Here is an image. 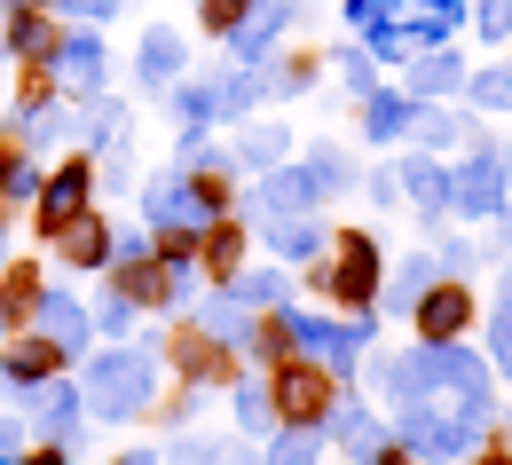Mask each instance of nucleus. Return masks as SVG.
<instances>
[{
  "instance_id": "nucleus-1",
  "label": "nucleus",
  "mask_w": 512,
  "mask_h": 465,
  "mask_svg": "<svg viewBox=\"0 0 512 465\" xmlns=\"http://www.w3.org/2000/svg\"><path fill=\"white\" fill-rule=\"evenodd\" d=\"M410 363H418V395H449V410H457L465 426L489 418V371H481V355H465L457 339H434V347L410 355Z\"/></svg>"
},
{
  "instance_id": "nucleus-2",
  "label": "nucleus",
  "mask_w": 512,
  "mask_h": 465,
  "mask_svg": "<svg viewBox=\"0 0 512 465\" xmlns=\"http://www.w3.org/2000/svg\"><path fill=\"white\" fill-rule=\"evenodd\" d=\"M150 395H158V363H150L142 347H119V355L87 363V402H95V418H134V410H150Z\"/></svg>"
},
{
  "instance_id": "nucleus-3",
  "label": "nucleus",
  "mask_w": 512,
  "mask_h": 465,
  "mask_svg": "<svg viewBox=\"0 0 512 465\" xmlns=\"http://www.w3.org/2000/svg\"><path fill=\"white\" fill-rule=\"evenodd\" d=\"M276 418L284 426H316L323 410H331V379H323L316 363H276Z\"/></svg>"
},
{
  "instance_id": "nucleus-4",
  "label": "nucleus",
  "mask_w": 512,
  "mask_h": 465,
  "mask_svg": "<svg viewBox=\"0 0 512 465\" xmlns=\"http://www.w3.org/2000/svg\"><path fill=\"white\" fill-rule=\"evenodd\" d=\"M323 292L347 300V308H363L379 292V237H339V261L323 268Z\"/></svg>"
},
{
  "instance_id": "nucleus-5",
  "label": "nucleus",
  "mask_w": 512,
  "mask_h": 465,
  "mask_svg": "<svg viewBox=\"0 0 512 465\" xmlns=\"http://www.w3.org/2000/svg\"><path fill=\"white\" fill-rule=\"evenodd\" d=\"M473 434H481V426L442 418V410H410V418H402V450H410V458H457V450H473Z\"/></svg>"
},
{
  "instance_id": "nucleus-6",
  "label": "nucleus",
  "mask_w": 512,
  "mask_h": 465,
  "mask_svg": "<svg viewBox=\"0 0 512 465\" xmlns=\"http://www.w3.org/2000/svg\"><path fill=\"white\" fill-rule=\"evenodd\" d=\"M213 198L221 190H205V182H150V221L158 229H213Z\"/></svg>"
},
{
  "instance_id": "nucleus-7",
  "label": "nucleus",
  "mask_w": 512,
  "mask_h": 465,
  "mask_svg": "<svg viewBox=\"0 0 512 465\" xmlns=\"http://www.w3.org/2000/svg\"><path fill=\"white\" fill-rule=\"evenodd\" d=\"M449 205L457 213H505V166L497 158H465L449 174Z\"/></svg>"
},
{
  "instance_id": "nucleus-8",
  "label": "nucleus",
  "mask_w": 512,
  "mask_h": 465,
  "mask_svg": "<svg viewBox=\"0 0 512 465\" xmlns=\"http://www.w3.org/2000/svg\"><path fill=\"white\" fill-rule=\"evenodd\" d=\"M103 71H111V56H103L95 32H64V40H56V79H64L71 95H95Z\"/></svg>"
},
{
  "instance_id": "nucleus-9",
  "label": "nucleus",
  "mask_w": 512,
  "mask_h": 465,
  "mask_svg": "<svg viewBox=\"0 0 512 465\" xmlns=\"http://www.w3.org/2000/svg\"><path fill=\"white\" fill-rule=\"evenodd\" d=\"M71 213H87V166H79V158H71L64 174H48V182H40V229H48V237L64 229Z\"/></svg>"
},
{
  "instance_id": "nucleus-10",
  "label": "nucleus",
  "mask_w": 512,
  "mask_h": 465,
  "mask_svg": "<svg viewBox=\"0 0 512 465\" xmlns=\"http://www.w3.org/2000/svg\"><path fill=\"white\" fill-rule=\"evenodd\" d=\"M56 245H64L71 268H103L111 261V221H95V213H71L64 229H56Z\"/></svg>"
},
{
  "instance_id": "nucleus-11",
  "label": "nucleus",
  "mask_w": 512,
  "mask_h": 465,
  "mask_svg": "<svg viewBox=\"0 0 512 465\" xmlns=\"http://www.w3.org/2000/svg\"><path fill=\"white\" fill-rule=\"evenodd\" d=\"M465 316H473V300H465L457 284H426V300H418V332L426 339H457Z\"/></svg>"
},
{
  "instance_id": "nucleus-12",
  "label": "nucleus",
  "mask_w": 512,
  "mask_h": 465,
  "mask_svg": "<svg viewBox=\"0 0 512 465\" xmlns=\"http://www.w3.org/2000/svg\"><path fill=\"white\" fill-rule=\"evenodd\" d=\"M56 363H64V347H56L48 332H40V339H16V347L0 355V371H8V387H40V379H48Z\"/></svg>"
},
{
  "instance_id": "nucleus-13",
  "label": "nucleus",
  "mask_w": 512,
  "mask_h": 465,
  "mask_svg": "<svg viewBox=\"0 0 512 465\" xmlns=\"http://www.w3.org/2000/svg\"><path fill=\"white\" fill-rule=\"evenodd\" d=\"M40 332L56 339L64 355H79V347H87V332H95V324H87V308H71L64 292H56V300H40Z\"/></svg>"
},
{
  "instance_id": "nucleus-14",
  "label": "nucleus",
  "mask_w": 512,
  "mask_h": 465,
  "mask_svg": "<svg viewBox=\"0 0 512 465\" xmlns=\"http://www.w3.org/2000/svg\"><path fill=\"white\" fill-rule=\"evenodd\" d=\"M316 190H323V174H316V166H292V174L260 182V205H268V213H300V205L316 198Z\"/></svg>"
},
{
  "instance_id": "nucleus-15",
  "label": "nucleus",
  "mask_w": 512,
  "mask_h": 465,
  "mask_svg": "<svg viewBox=\"0 0 512 465\" xmlns=\"http://www.w3.org/2000/svg\"><path fill=\"white\" fill-rule=\"evenodd\" d=\"M331 426H339V442H347L355 458H379V450H386V426L371 418V410H355V402H339V410H331Z\"/></svg>"
},
{
  "instance_id": "nucleus-16",
  "label": "nucleus",
  "mask_w": 512,
  "mask_h": 465,
  "mask_svg": "<svg viewBox=\"0 0 512 465\" xmlns=\"http://www.w3.org/2000/svg\"><path fill=\"white\" fill-rule=\"evenodd\" d=\"M174 371H182V379H213V371H221L213 332H182V339H174Z\"/></svg>"
},
{
  "instance_id": "nucleus-17",
  "label": "nucleus",
  "mask_w": 512,
  "mask_h": 465,
  "mask_svg": "<svg viewBox=\"0 0 512 465\" xmlns=\"http://www.w3.org/2000/svg\"><path fill=\"white\" fill-rule=\"evenodd\" d=\"M205 332L213 339H253V308L237 292H221V300H205Z\"/></svg>"
},
{
  "instance_id": "nucleus-18",
  "label": "nucleus",
  "mask_w": 512,
  "mask_h": 465,
  "mask_svg": "<svg viewBox=\"0 0 512 465\" xmlns=\"http://www.w3.org/2000/svg\"><path fill=\"white\" fill-rule=\"evenodd\" d=\"M174 71H182V40H174V32H150V40H142V79L166 87Z\"/></svg>"
},
{
  "instance_id": "nucleus-19",
  "label": "nucleus",
  "mask_w": 512,
  "mask_h": 465,
  "mask_svg": "<svg viewBox=\"0 0 512 465\" xmlns=\"http://www.w3.org/2000/svg\"><path fill=\"white\" fill-rule=\"evenodd\" d=\"M402 24H418V32H426V48H434L449 24H457V0H402Z\"/></svg>"
},
{
  "instance_id": "nucleus-20",
  "label": "nucleus",
  "mask_w": 512,
  "mask_h": 465,
  "mask_svg": "<svg viewBox=\"0 0 512 465\" xmlns=\"http://www.w3.org/2000/svg\"><path fill=\"white\" fill-rule=\"evenodd\" d=\"M402 174H410L402 190H410V198H418V205H449V174H442V166H434V158H410Z\"/></svg>"
},
{
  "instance_id": "nucleus-21",
  "label": "nucleus",
  "mask_w": 512,
  "mask_h": 465,
  "mask_svg": "<svg viewBox=\"0 0 512 465\" xmlns=\"http://www.w3.org/2000/svg\"><path fill=\"white\" fill-rule=\"evenodd\" d=\"M8 40H16V56H56V24L48 16H16Z\"/></svg>"
},
{
  "instance_id": "nucleus-22",
  "label": "nucleus",
  "mask_w": 512,
  "mask_h": 465,
  "mask_svg": "<svg viewBox=\"0 0 512 465\" xmlns=\"http://www.w3.org/2000/svg\"><path fill=\"white\" fill-rule=\"evenodd\" d=\"M316 450H323V434L316 426H292L276 450H268V465H316Z\"/></svg>"
},
{
  "instance_id": "nucleus-23",
  "label": "nucleus",
  "mask_w": 512,
  "mask_h": 465,
  "mask_svg": "<svg viewBox=\"0 0 512 465\" xmlns=\"http://www.w3.org/2000/svg\"><path fill=\"white\" fill-rule=\"evenodd\" d=\"M363 127L379 134V142H386V134H402V127H410V103H402V95H371V111H363Z\"/></svg>"
},
{
  "instance_id": "nucleus-24",
  "label": "nucleus",
  "mask_w": 512,
  "mask_h": 465,
  "mask_svg": "<svg viewBox=\"0 0 512 465\" xmlns=\"http://www.w3.org/2000/svg\"><path fill=\"white\" fill-rule=\"evenodd\" d=\"M40 190V174H32V158H16V150H0V198H32Z\"/></svg>"
},
{
  "instance_id": "nucleus-25",
  "label": "nucleus",
  "mask_w": 512,
  "mask_h": 465,
  "mask_svg": "<svg viewBox=\"0 0 512 465\" xmlns=\"http://www.w3.org/2000/svg\"><path fill=\"white\" fill-rule=\"evenodd\" d=\"M316 245H323V229H316V221H284V229H276V253H284V261H308Z\"/></svg>"
},
{
  "instance_id": "nucleus-26",
  "label": "nucleus",
  "mask_w": 512,
  "mask_h": 465,
  "mask_svg": "<svg viewBox=\"0 0 512 465\" xmlns=\"http://www.w3.org/2000/svg\"><path fill=\"white\" fill-rule=\"evenodd\" d=\"M426 284H434V261H410L402 276H394V300H386V308H418V300H426Z\"/></svg>"
},
{
  "instance_id": "nucleus-27",
  "label": "nucleus",
  "mask_w": 512,
  "mask_h": 465,
  "mask_svg": "<svg viewBox=\"0 0 512 465\" xmlns=\"http://www.w3.org/2000/svg\"><path fill=\"white\" fill-rule=\"evenodd\" d=\"M24 308H40V276H32V268H8V300H0V316H24Z\"/></svg>"
},
{
  "instance_id": "nucleus-28",
  "label": "nucleus",
  "mask_w": 512,
  "mask_h": 465,
  "mask_svg": "<svg viewBox=\"0 0 512 465\" xmlns=\"http://www.w3.org/2000/svg\"><path fill=\"white\" fill-rule=\"evenodd\" d=\"M237 418H245V426H268V418H276V395H268V387H237Z\"/></svg>"
},
{
  "instance_id": "nucleus-29",
  "label": "nucleus",
  "mask_w": 512,
  "mask_h": 465,
  "mask_svg": "<svg viewBox=\"0 0 512 465\" xmlns=\"http://www.w3.org/2000/svg\"><path fill=\"white\" fill-rule=\"evenodd\" d=\"M473 103H481V111H505L512 103V71H481V79H473Z\"/></svg>"
},
{
  "instance_id": "nucleus-30",
  "label": "nucleus",
  "mask_w": 512,
  "mask_h": 465,
  "mask_svg": "<svg viewBox=\"0 0 512 465\" xmlns=\"http://www.w3.org/2000/svg\"><path fill=\"white\" fill-rule=\"evenodd\" d=\"M111 261L142 268V261H150V237H142V229H111Z\"/></svg>"
},
{
  "instance_id": "nucleus-31",
  "label": "nucleus",
  "mask_w": 512,
  "mask_h": 465,
  "mask_svg": "<svg viewBox=\"0 0 512 465\" xmlns=\"http://www.w3.org/2000/svg\"><path fill=\"white\" fill-rule=\"evenodd\" d=\"M442 87H457V56H426L418 64V95H442Z\"/></svg>"
},
{
  "instance_id": "nucleus-32",
  "label": "nucleus",
  "mask_w": 512,
  "mask_h": 465,
  "mask_svg": "<svg viewBox=\"0 0 512 465\" xmlns=\"http://www.w3.org/2000/svg\"><path fill=\"white\" fill-rule=\"evenodd\" d=\"M205 268H237V229H205Z\"/></svg>"
},
{
  "instance_id": "nucleus-33",
  "label": "nucleus",
  "mask_w": 512,
  "mask_h": 465,
  "mask_svg": "<svg viewBox=\"0 0 512 465\" xmlns=\"http://www.w3.org/2000/svg\"><path fill=\"white\" fill-rule=\"evenodd\" d=\"M237 300H245V308H276V300H284V276H276V268H260V276L237 292Z\"/></svg>"
},
{
  "instance_id": "nucleus-34",
  "label": "nucleus",
  "mask_w": 512,
  "mask_h": 465,
  "mask_svg": "<svg viewBox=\"0 0 512 465\" xmlns=\"http://www.w3.org/2000/svg\"><path fill=\"white\" fill-rule=\"evenodd\" d=\"M158 261H174V268L197 261V237H190V229H158Z\"/></svg>"
},
{
  "instance_id": "nucleus-35",
  "label": "nucleus",
  "mask_w": 512,
  "mask_h": 465,
  "mask_svg": "<svg viewBox=\"0 0 512 465\" xmlns=\"http://www.w3.org/2000/svg\"><path fill=\"white\" fill-rule=\"evenodd\" d=\"M268 158H284V134L276 127H260L253 142H245V166H268Z\"/></svg>"
},
{
  "instance_id": "nucleus-36",
  "label": "nucleus",
  "mask_w": 512,
  "mask_h": 465,
  "mask_svg": "<svg viewBox=\"0 0 512 465\" xmlns=\"http://www.w3.org/2000/svg\"><path fill=\"white\" fill-rule=\"evenodd\" d=\"M457 119H418V142H426V150H449V142H457Z\"/></svg>"
},
{
  "instance_id": "nucleus-37",
  "label": "nucleus",
  "mask_w": 512,
  "mask_h": 465,
  "mask_svg": "<svg viewBox=\"0 0 512 465\" xmlns=\"http://www.w3.org/2000/svg\"><path fill=\"white\" fill-rule=\"evenodd\" d=\"M95 324H103V332H127V324H134V300H127V292H111V300H103V316H95Z\"/></svg>"
},
{
  "instance_id": "nucleus-38",
  "label": "nucleus",
  "mask_w": 512,
  "mask_h": 465,
  "mask_svg": "<svg viewBox=\"0 0 512 465\" xmlns=\"http://www.w3.org/2000/svg\"><path fill=\"white\" fill-rule=\"evenodd\" d=\"M237 16H245V0H205V24H213V32H229Z\"/></svg>"
},
{
  "instance_id": "nucleus-39",
  "label": "nucleus",
  "mask_w": 512,
  "mask_h": 465,
  "mask_svg": "<svg viewBox=\"0 0 512 465\" xmlns=\"http://www.w3.org/2000/svg\"><path fill=\"white\" fill-rule=\"evenodd\" d=\"M505 24H512V0H481V32H497V40H505Z\"/></svg>"
},
{
  "instance_id": "nucleus-40",
  "label": "nucleus",
  "mask_w": 512,
  "mask_h": 465,
  "mask_svg": "<svg viewBox=\"0 0 512 465\" xmlns=\"http://www.w3.org/2000/svg\"><path fill=\"white\" fill-rule=\"evenodd\" d=\"M24 450V434H16V418H0V458H16Z\"/></svg>"
},
{
  "instance_id": "nucleus-41",
  "label": "nucleus",
  "mask_w": 512,
  "mask_h": 465,
  "mask_svg": "<svg viewBox=\"0 0 512 465\" xmlns=\"http://www.w3.org/2000/svg\"><path fill=\"white\" fill-rule=\"evenodd\" d=\"M512 339V276H505V308H497V347Z\"/></svg>"
},
{
  "instance_id": "nucleus-42",
  "label": "nucleus",
  "mask_w": 512,
  "mask_h": 465,
  "mask_svg": "<svg viewBox=\"0 0 512 465\" xmlns=\"http://www.w3.org/2000/svg\"><path fill=\"white\" fill-rule=\"evenodd\" d=\"M71 8H79V16H111L119 0H71Z\"/></svg>"
},
{
  "instance_id": "nucleus-43",
  "label": "nucleus",
  "mask_w": 512,
  "mask_h": 465,
  "mask_svg": "<svg viewBox=\"0 0 512 465\" xmlns=\"http://www.w3.org/2000/svg\"><path fill=\"white\" fill-rule=\"evenodd\" d=\"M16 465H64V450H32V458H16Z\"/></svg>"
},
{
  "instance_id": "nucleus-44",
  "label": "nucleus",
  "mask_w": 512,
  "mask_h": 465,
  "mask_svg": "<svg viewBox=\"0 0 512 465\" xmlns=\"http://www.w3.org/2000/svg\"><path fill=\"white\" fill-rule=\"evenodd\" d=\"M213 465H260V458H245V450H213Z\"/></svg>"
},
{
  "instance_id": "nucleus-45",
  "label": "nucleus",
  "mask_w": 512,
  "mask_h": 465,
  "mask_svg": "<svg viewBox=\"0 0 512 465\" xmlns=\"http://www.w3.org/2000/svg\"><path fill=\"white\" fill-rule=\"evenodd\" d=\"M182 465H213V450H182Z\"/></svg>"
},
{
  "instance_id": "nucleus-46",
  "label": "nucleus",
  "mask_w": 512,
  "mask_h": 465,
  "mask_svg": "<svg viewBox=\"0 0 512 465\" xmlns=\"http://www.w3.org/2000/svg\"><path fill=\"white\" fill-rule=\"evenodd\" d=\"M119 465H158V458H150V450H127V458H119Z\"/></svg>"
},
{
  "instance_id": "nucleus-47",
  "label": "nucleus",
  "mask_w": 512,
  "mask_h": 465,
  "mask_svg": "<svg viewBox=\"0 0 512 465\" xmlns=\"http://www.w3.org/2000/svg\"><path fill=\"white\" fill-rule=\"evenodd\" d=\"M0 276H8V253H0Z\"/></svg>"
},
{
  "instance_id": "nucleus-48",
  "label": "nucleus",
  "mask_w": 512,
  "mask_h": 465,
  "mask_svg": "<svg viewBox=\"0 0 512 465\" xmlns=\"http://www.w3.org/2000/svg\"><path fill=\"white\" fill-rule=\"evenodd\" d=\"M0 332H8V316H0Z\"/></svg>"
},
{
  "instance_id": "nucleus-49",
  "label": "nucleus",
  "mask_w": 512,
  "mask_h": 465,
  "mask_svg": "<svg viewBox=\"0 0 512 465\" xmlns=\"http://www.w3.org/2000/svg\"><path fill=\"white\" fill-rule=\"evenodd\" d=\"M24 8H40V0H24Z\"/></svg>"
},
{
  "instance_id": "nucleus-50",
  "label": "nucleus",
  "mask_w": 512,
  "mask_h": 465,
  "mask_svg": "<svg viewBox=\"0 0 512 465\" xmlns=\"http://www.w3.org/2000/svg\"><path fill=\"white\" fill-rule=\"evenodd\" d=\"M394 465H410V458H394Z\"/></svg>"
},
{
  "instance_id": "nucleus-51",
  "label": "nucleus",
  "mask_w": 512,
  "mask_h": 465,
  "mask_svg": "<svg viewBox=\"0 0 512 465\" xmlns=\"http://www.w3.org/2000/svg\"><path fill=\"white\" fill-rule=\"evenodd\" d=\"M489 465H505V458H489Z\"/></svg>"
}]
</instances>
